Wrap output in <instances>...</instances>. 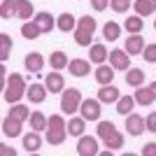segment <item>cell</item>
Masks as SVG:
<instances>
[{"label":"cell","instance_id":"cell-9","mask_svg":"<svg viewBox=\"0 0 156 156\" xmlns=\"http://www.w3.org/2000/svg\"><path fill=\"white\" fill-rule=\"evenodd\" d=\"M126 130H128V135L140 137L144 130H147V121H144L140 114H133V112H130L128 117H126Z\"/></svg>","mask_w":156,"mask_h":156},{"label":"cell","instance_id":"cell-16","mask_svg":"<svg viewBox=\"0 0 156 156\" xmlns=\"http://www.w3.org/2000/svg\"><path fill=\"white\" fill-rule=\"evenodd\" d=\"M114 68L112 65H105V63H100L96 68V72H93V77H96V82H98V86H105V84H112L114 82Z\"/></svg>","mask_w":156,"mask_h":156},{"label":"cell","instance_id":"cell-22","mask_svg":"<svg viewBox=\"0 0 156 156\" xmlns=\"http://www.w3.org/2000/svg\"><path fill=\"white\" fill-rule=\"evenodd\" d=\"M68 133H70L72 137H82L86 133V119L79 114V117H70V121H68Z\"/></svg>","mask_w":156,"mask_h":156},{"label":"cell","instance_id":"cell-27","mask_svg":"<svg viewBox=\"0 0 156 156\" xmlns=\"http://www.w3.org/2000/svg\"><path fill=\"white\" fill-rule=\"evenodd\" d=\"M68 63H70V58H68V54H65V51L49 54V65H51V70H65Z\"/></svg>","mask_w":156,"mask_h":156},{"label":"cell","instance_id":"cell-7","mask_svg":"<svg viewBox=\"0 0 156 156\" xmlns=\"http://www.w3.org/2000/svg\"><path fill=\"white\" fill-rule=\"evenodd\" d=\"M77 154L79 156H98L100 151H98V140L93 135H82L77 137Z\"/></svg>","mask_w":156,"mask_h":156},{"label":"cell","instance_id":"cell-35","mask_svg":"<svg viewBox=\"0 0 156 156\" xmlns=\"http://www.w3.org/2000/svg\"><path fill=\"white\" fill-rule=\"evenodd\" d=\"M114 130H117V126L112 124V121H98V126H96V135L100 137V140H105V137H110Z\"/></svg>","mask_w":156,"mask_h":156},{"label":"cell","instance_id":"cell-25","mask_svg":"<svg viewBox=\"0 0 156 156\" xmlns=\"http://www.w3.org/2000/svg\"><path fill=\"white\" fill-rule=\"evenodd\" d=\"M126 84L133 86V89L142 86L144 84V70H140V68H128V70H126Z\"/></svg>","mask_w":156,"mask_h":156},{"label":"cell","instance_id":"cell-1","mask_svg":"<svg viewBox=\"0 0 156 156\" xmlns=\"http://www.w3.org/2000/svg\"><path fill=\"white\" fill-rule=\"evenodd\" d=\"M96 19L93 16H89V14H84V16H79L77 19V28H75V42H77L79 47H91L93 44V35H96Z\"/></svg>","mask_w":156,"mask_h":156},{"label":"cell","instance_id":"cell-32","mask_svg":"<svg viewBox=\"0 0 156 156\" xmlns=\"http://www.w3.org/2000/svg\"><path fill=\"white\" fill-rule=\"evenodd\" d=\"M16 16V0H2L0 2V19H14Z\"/></svg>","mask_w":156,"mask_h":156},{"label":"cell","instance_id":"cell-20","mask_svg":"<svg viewBox=\"0 0 156 156\" xmlns=\"http://www.w3.org/2000/svg\"><path fill=\"white\" fill-rule=\"evenodd\" d=\"M56 28H58L61 33H70L77 28V16L70 12H63L61 16H56Z\"/></svg>","mask_w":156,"mask_h":156},{"label":"cell","instance_id":"cell-15","mask_svg":"<svg viewBox=\"0 0 156 156\" xmlns=\"http://www.w3.org/2000/svg\"><path fill=\"white\" fill-rule=\"evenodd\" d=\"M23 65H26L28 72L40 75V72H42V68H44V56H42L40 51H30L26 58H23Z\"/></svg>","mask_w":156,"mask_h":156},{"label":"cell","instance_id":"cell-8","mask_svg":"<svg viewBox=\"0 0 156 156\" xmlns=\"http://www.w3.org/2000/svg\"><path fill=\"white\" fill-rule=\"evenodd\" d=\"M21 128H23V121L16 117H12V114H7L5 119H2V135L5 137H19L21 135Z\"/></svg>","mask_w":156,"mask_h":156},{"label":"cell","instance_id":"cell-6","mask_svg":"<svg viewBox=\"0 0 156 156\" xmlns=\"http://www.w3.org/2000/svg\"><path fill=\"white\" fill-rule=\"evenodd\" d=\"M107 61H110V65L117 72H126L130 68V54L126 51V49H112Z\"/></svg>","mask_w":156,"mask_h":156},{"label":"cell","instance_id":"cell-3","mask_svg":"<svg viewBox=\"0 0 156 156\" xmlns=\"http://www.w3.org/2000/svg\"><path fill=\"white\" fill-rule=\"evenodd\" d=\"M68 135H70V133H68L65 119L61 117V114H51V117H49V124H47V144L58 147V144L65 142Z\"/></svg>","mask_w":156,"mask_h":156},{"label":"cell","instance_id":"cell-28","mask_svg":"<svg viewBox=\"0 0 156 156\" xmlns=\"http://www.w3.org/2000/svg\"><path fill=\"white\" fill-rule=\"evenodd\" d=\"M124 28L128 35H135V33H142L144 30V21L140 14H135V16H128V19L124 21Z\"/></svg>","mask_w":156,"mask_h":156},{"label":"cell","instance_id":"cell-10","mask_svg":"<svg viewBox=\"0 0 156 156\" xmlns=\"http://www.w3.org/2000/svg\"><path fill=\"white\" fill-rule=\"evenodd\" d=\"M96 98H98L103 105H114L119 98H121V91H119L114 84H105V86H100V89H98V96H96Z\"/></svg>","mask_w":156,"mask_h":156},{"label":"cell","instance_id":"cell-33","mask_svg":"<svg viewBox=\"0 0 156 156\" xmlns=\"http://www.w3.org/2000/svg\"><path fill=\"white\" fill-rule=\"evenodd\" d=\"M103 144L107 147V149H114V151L121 149V147H124V135H121V130H114L110 137H105Z\"/></svg>","mask_w":156,"mask_h":156},{"label":"cell","instance_id":"cell-38","mask_svg":"<svg viewBox=\"0 0 156 156\" xmlns=\"http://www.w3.org/2000/svg\"><path fill=\"white\" fill-rule=\"evenodd\" d=\"M142 58L147 61V63H156V42H154V44H147V47H144Z\"/></svg>","mask_w":156,"mask_h":156},{"label":"cell","instance_id":"cell-21","mask_svg":"<svg viewBox=\"0 0 156 156\" xmlns=\"http://www.w3.org/2000/svg\"><path fill=\"white\" fill-rule=\"evenodd\" d=\"M21 142H23V149L30 151V154L40 151V147H42V137H40V130H30V133H26Z\"/></svg>","mask_w":156,"mask_h":156},{"label":"cell","instance_id":"cell-4","mask_svg":"<svg viewBox=\"0 0 156 156\" xmlns=\"http://www.w3.org/2000/svg\"><path fill=\"white\" fill-rule=\"evenodd\" d=\"M82 100H84V98H82L79 89H63V93H61V110L72 117L75 112H79Z\"/></svg>","mask_w":156,"mask_h":156},{"label":"cell","instance_id":"cell-29","mask_svg":"<svg viewBox=\"0 0 156 156\" xmlns=\"http://www.w3.org/2000/svg\"><path fill=\"white\" fill-rule=\"evenodd\" d=\"M16 16L23 21H28L30 16H35V9H33L30 0H16Z\"/></svg>","mask_w":156,"mask_h":156},{"label":"cell","instance_id":"cell-36","mask_svg":"<svg viewBox=\"0 0 156 156\" xmlns=\"http://www.w3.org/2000/svg\"><path fill=\"white\" fill-rule=\"evenodd\" d=\"M9 114H12V117H16V119H21V121H28V119H30L28 107H26V105H21V103H14L12 107H9Z\"/></svg>","mask_w":156,"mask_h":156},{"label":"cell","instance_id":"cell-43","mask_svg":"<svg viewBox=\"0 0 156 156\" xmlns=\"http://www.w3.org/2000/svg\"><path fill=\"white\" fill-rule=\"evenodd\" d=\"M149 86H151V91H154V96H156V82H151Z\"/></svg>","mask_w":156,"mask_h":156},{"label":"cell","instance_id":"cell-11","mask_svg":"<svg viewBox=\"0 0 156 156\" xmlns=\"http://www.w3.org/2000/svg\"><path fill=\"white\" fill-rule=\"evenodd\" d=\"M68 72H70L72 77H86V75H91V61H84V58H70L68 63Z\"/></svg>","mask_w":156,"mask_h":156},{"label":"cell","instance_id":"cell-44","mask_svg":"<svg viewBox=\"0 0 156 156\" xmlns=\"http://www.w3.org/2000/svg\"><path fill=\"white\" fill-rule=\"evenodd\" d=\"M154 28H156V19H154Z\"/></svg>","mask_w":156,"mask_h":156},{"label":"cell","instance_id":"cell-2","mask_svg":"<svg viewBox=\"0 0 156 156\" xmlns=\"http://www.w3.org/2000/svg\"><path fill=\"white\" fill-rule=\"evenodd\" d=\"M2 91H5V93H2V98H5L9 105L21 103V98L26 96V91H28L23 75H19V72L9 75V79H5V89H2Z\"/></svg>","mask_w":156,"mask_h":156},{"label":"cell","instance_id":"cell-18","mask_svg":"<svg viewBox=\"0 0 156 156\" xmlns=\"http://www.w3.org/2000/svg\"><path fill=\"white\" fill-rule=\"evenodd\" d=\"M33 21L40 26V30H42V35H47V33H51L54 28H56V19H54L49 12H37L35 16H33Z\"/></svg>","mask_w":156,"mask_h":156},{"label":"cell","instance_id":"cell-42","mask_svg":"<svg viewBox=\"0 0 156 156\" xmlns=\"http://www.w3.org/2000/svg\"><path fill=\"white\" fill-rule=\"evenodd\" d=\"M0 151H2L5 156H7V154H9V156H14V154H16V151H14L12 147H7V144H0Z\"/></svg>","mask_w":156,"mask_h":156},{"label":"cell","instance_id":"cell-26","mask_svg":"<svg viewBox=\"0 0 156 156\" xmlns=\"http://www.w3.org/2000/svg\"><path fill=\"white\" fill-rule=\"evenodd\" d=\"M28 124H30V128L33 130H47V124H49V117H44L40 110H35V112H30V119H28Z\"/></svg>","mask_w":156,"mask_h":156},{"label":"cell","instance_id":"cell-23","mask_svg":"<svg viewBox=\"0 0 156 156\" xmlns=\"http://www.w3.org/2000/svg\"><path fill=\"white\" fill-rule=\"evenodd\" d=\"M133 9H135V14H140V16H151V14L156 12V0H135L133 2Z\"/></svg>","mask_w":156,"mask_h":156},{"label":"cell","instance_id":"cell-17","mask_svg":"<svg viewBox=\"0 0 156 156\" xmlns=\"http://www.w3.org/2000/svg\"><path fill=\"white\" fill-rule=\"evenodd\" d=\"M107 58H110V51H107V47H105L103 42H96V44L89 47V61H91V63L100 65V63H105Z\"/></svg>","mask_w":156,"mask_h":156},{"label":"cell","instance_id":"cell-19","mask_svg":"<svg viewBox=\"0 0 156 156\" xmlns=\"http://www.w3.org/2000/svg\"><path fill=\"white\" fill-rule=\"evenodd\" d=\"M47 86L44 84H30L28 86V91H26V96H28V103H33V105H40V103H44L47 100Z\"/></svg>","mask_w":156,"mask_h":156},{"label":"cell","instance_id":"cell-31","mask_svg":"<svg viewBox=\"0 0 156 156\" xmlns=\"http://www.w3.org/2000/svg\"><path fill=\"white\" fill-rule=\"evenodd\" d=\"M21 35L26 40H37L40 35H42V30H40V26L35 23V21H23V26H21Z\"/></svg>","mask_w":156,"mask_h":156},{"label":"cell","instance_id":"cell-40","mask_svg":"<svg viewBox=\"0 0 156 156\" xmlns=\"http://www.w3.org/2000/svg\"><path fill=\"white\" fill-rule=\"evenodd\" d=\"M144 121H147V130H149V133H156V110L149 112V117L144 119Z\"/></svg>","mask_w":156,"mask_h":156},{"label":"cell","instance_id":"cell-34","mask_svg":"<svg viewBox=\"0 0 156 156\" xmlns=\"http://www.w3.org/2000/svg\"><path fill=\"white\" fill-rule=\"evenodd\" d=\"M9 51H12V40L7 33H0V61L2 63L9 58Z\"/></svg>","mask_w":156,"mask_h":156},{"label":"cell","instance_id":"cell-39","mask_svg":"<svg viewBox=\"0 0 156 156\" xmlns=\"http://www.w3.org/2000/svg\"><path fill=\"white\" fill-rule=\"evenodd\" d=\"M91 7L96 12H105V9L110 7V0H91Z\"/></svg>","mask_w":156,"mask_h":156},{"label":"cell","instance_id":"cell-24","mask_svg":"<svg viewBox=\"0 0 156 156\" xmlns=\"http://www.w3.org/2000/svg\"><path fill=\"white\" fill-rule=\"evenodd\" d=\"M135 98L133 96H121L117 100V103H114V107H117V114H121V117H128L130 112H133V107H135Z\"/></svg>","mask_w":156,"mask_h":156},{"label":"cell","instance_id":"cell-41","mask_svg":"<svg viewBox=\"0 0 156 156\" xmlns=\"http://www.w3.org/2000/svg\"><path fill=\"white\" fill-rule=\"evenodd\" d=\"M142 156H156V142H147L142 147Z\"/></svg>","mask_w":156,"mask_h":156},{"label":"cell","instance_id":"cell-12","mask_svg":"<svg viewBox=\"0 0 156 156\" xmlns=\"http://www.w3.org/2000/svg\"><path fill=\"white\" fill-rule=\"evenodd\" d=\"M44 86H47V91H49V93H63V89H65V79H63V75H61V70L47 72Z\"/></svg>","mask_w":156,"mask_h":156},{"label":"cell","instance_id":"cell-37","mask_svg":"<svg viewBox=\"0 0 156 156\" xmlns=\"http://www.w3.org/2000/svg\"><path fill=\"white\" fill-rule=\"evenodd\" d=\"M110 7L114 14H126L133 7V0H110Z\"/></svg>","mask_w":156,"mask_h":156},{"label":"cell","instance_id":"cell-30","mask_svg":"<svg viewBox=\"0 0 156 156\" xmlns=\"http://www.w3.org/2000/svg\"><path fill=\"white\" fill-rule=\"evenodd\" d=\"M119 35H121V26H119L117 21H107V23L103 26V37L107 40V42L119 40Z\"/></svg>","mask_w":156,"mask_h":156},{"label":"cell","instance_id":"cell-5","mask_svg":"<svg viewBox=\"0 0 156 156\" xmlns=\"http://www.w3.org/2000/svg\"><path fill=\"white\" fill-rule=\"evenodd\" d=\"M79 114L86 119V121H100V114H103V103L98 98H84L82 105H79Z\"/></svg>","mask_w":156,"mask_h":156},{"label":"cell","instance_id":"cell-14","mask_svg":"<svg viewBox=\"0 0 156 156\" xmlns=\"http://www.w3.org/2000/svg\"><path fill=\"white\" fill-rule=\"evenodd\" d=\"M133 98H135V103L140 105V107H149V105H154V100H156L154 91H151V86H144V84L135 89Z\"/></svg>","mask_w":156,"mask_h":156},{"label":"cell","instance_id":"cell-13","mask_svg":"<svg viewBox=\"0 0 156 156\" xmlns=\"http://www.w3.org/2000/svg\"><path fill=\"white\" fill-rule=\"evenodd\" d=\"M144 37L140 35V33H135V35H128L126 37V42H124V49L130 54V56H140V54L144 51Z\"/></svg>","mask_w":156,"mask_h":156}]
</instances>
